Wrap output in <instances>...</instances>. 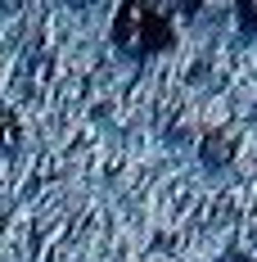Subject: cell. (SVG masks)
<instances>
[{
  "label": "cell",
  "instance_id": "obj_1",
  "mask_svg": "<svg viewBox=\"0 0 257 262\" xmlns=\"http://www.w3.org/2000/svg\"><path fill=\"white\" fill-rule=\"evenodd\" d=\"M108 36L127 59H149V54H162L176 46V23L158 0H122Z\"/></svg>",
  "mask_w": 257,
  "mask_h": 262
},
{
  "label": "cell",
  "instance_id": "obj_2",
  "mask_svg": "<svg viewBox=\"0 0 257 262\" xmlns=\"http://www.w3.org/2000/svg\"><path fill=\"white\" fill-rule=\"evenodd\" d=\"M235 18L248 36H257V0H235Z\"/></svg>",
  "mask_w": 257,
  "mask_h": 262
},
{
  "label": "cell",
  "instance_id": "obj_3",
  "mask_svg": "<svg viewBox=\"0 0 257 262\" xmlns=\"http://www.w3.org/2000/svg\"><path fill=\"white\" fill-rule=\"evenodd\" d=\"M167 14H185V18H194L199 9H203V0H158Z\"/></svg>",
  "mask_w": 257,
  "mask_h": 262
}]
</instances>
